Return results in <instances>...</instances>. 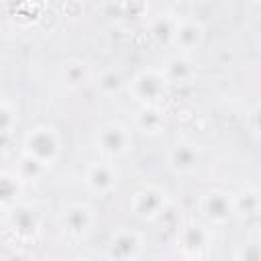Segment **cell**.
Wrapping results in <instances>:
<instances>
[{
	"label": "cell",
	"mask_w": 261,
	"mask_h": 261,
	"mask_svg": "<svg viewBox=\"0 0 261 261\" xmlns=\"http://www.w3.org/2000/svg\"><path fill=\"white\" fill-rule=\"evenodd\" d=\"M22 153L35 157L45 167H51L61 155V141L53 126H35L22 141Z\"/></svg>",
	"instance_id": "6da1fadb"
},
{
	"label": "cell",
	"mask_w": 261,
	"mask_h": 261,
	"mask_svg": "<svg viewBox=\"0 0 261 261\" xmlns=\"http://www.w3.org/2000/svg\"><path fill=\"white\" fill-rule=\"evenodd\" d=\"M128 94L133 96V100H137L139 104H161L167 96V80L163 77L161 69H141L139 73L133 75V80L126 84Z\"/></svg>",
	"instance_id": "7a4b0ae2"
},
{
	"label": "cell",
	"mask_w": 261,
	"mask_h": 261,
	"mask_svg": "<svg viewBox=\"0 0 261 261\" xmlns=\"http://www.w3.org/2000/svg\"><path fill=\"white\" fill-rule=\"evenodd\" d=\"M94 145L106 159H118L130 151L133 130L118 120L104 122L94 135Z\"/></svg>",
	"instance_id": "3957f363"
},
{
	"label": "cell",
	"mask_w": 261,
	"mask_h": 261,
	"mask_svg": "<svg viewBox=\"0 0 261 261\" xmlns=\"http://www.w3.org/2000/svg\"><path fill=\"white\" fill-rule=\"evenodd\" d=\"M169 206L167 194L155 184H143L130 196V210L141 220H157Z\"/></svg>",
	"instance_id": "277c9868"
},
{
	"label": "cell",
	"mask_w": 261,
	"mask_h": 261,
	"mask_svg": "<svg viewBox=\"0 0 261 261\" xmlns=\"http://www.w3.org/2000/svg\"><path fill=\"white\" fill-rule=\"evenodd\" d=\"M94 222H96V214H94V208L90 204H84V202H73V204H67L61 214H59V224H61V230L69 237V239H84L92 228H94Z\"/></svg>",
	"instance_id": "5b68a950"
},
{
	"label": "cell",
	"mask_w": 261,
	"mask_h": 261,
	"mask_svg": "<svg viewBox=\"0 0 261 261\" xmlns=\"http://www.w3.org/2000/svg\"><path fill=\"white\" fill-rule=\"evenodd\" d=\"M177 247L184 257L200 259L208 255L212 247V232L198 222H186L177 230Z\"/></svg>",
	"instance_id": "8992f818"
},
{
	"label": "cell",
	"mask_w": 261,
	"mask_h": 261,
	"mask_svg": "<svg viewBox=\"0 0 261 261\" xmlns=\"http://www.w3.org/2000/svg\"><path fill=\"white\" fill-rule=\"evenodd\" d=\"M143 247H145V239L139 230L118 228L106 245V257L108 259H120V261L137 259V257H141Z\"/></svg>",
	"instance_id": "52a82bcc"
},
{
	"label": "cell",
	"mask_w": 261,
	"mask_h": 261,
	"mask_svg": "<svg viewBox=\"0 0 261 261\" xmlns=\"http://www.w3.org/2000/svg\"><path fill=\"white\" fill-rule=\"evenodd\" d=\"M116 181H118V171L110 161L92 163L84 173L86 188L98 196H108L116 188Z\"/></svg>",
	"instance_id": "ba28073f"
},
{
	"label": "cell",
	"mask_w": 261,
	"mask_h": 261,
	"mask_svg": "<svg viewBox=\"0 0 261 261\" xmlns=\"http://www.w3.org/2000/svg\"><path fill=\"white\" fill-rule=\"evenodd\" d=\"M200 163L198 147L190 141H175L167 151V165L179 175L194 173Z\"/></svg>",
	"instance_id": "9c48e42d"
},
{
	"label": "cell",
	"mask_w": 261,
	"mask_h": 261,
	"mask_svg": "<svg viewBox=\"0 0 261 261\" xmlns=\"http://www.w3.org/2000/svg\"><path fill=\"white\" fill-rule=\"evenodd\" d=\"M200 212L204 214V218L212 224H224L230 216H232V204H230V196L218 190L206 192L200 198Z\"/></svg>",
	"instance_id": "30bf717a"
},
{
	"label": "cell",
	"mask_w": 261,
	"mask_h": 261,
	"mask_svg": "<svg viewBox=\"0 0 261 261\" xmlns=\"http://www.w3.org/2000/svg\"><path fill=\"white\" fill-rule=\"evenodd\" d=\"M196 61L188 55V53H175L171 55L163 67H161V73L163 77L167 80L169 86H184V84H190L194 77H196Z\"/></svg>",
	"instance_id": "8fae6325"
},
{
	"label": "cell",
	"mask_w": 261,
	"mask_h": 261,
	"mask_svg": "<svg viewBox=\"0 0 261 261\" xmlns=\"http://www.w3.org/2000/svg\"><path fill=\"white\" fill-rule=\"evenodd\" d=\"M8 224L10 228L16 232V237L20 239H31L39 232V216L37 212L31 208V206H20V204H14L10 206V212H8Z\"/></svg>",
	"instance_id": "7c38bea8"
},
{
	"label": "cell",
	"mask_w": 261,
	"mask_h": 261,
	"mask_svg": "<svg viewBox=\"0 0 261 261\" xmlns=\"http://www.w3.org/2000/svg\"><path fill=\"white\" fill-rule=\"evenodd\" d=\"M204 41V27L198 20H177L171 45L179 49V53H190L192 49L200 47Z\"/></svg>",
	"instance_id": "4fadbf2b"
},
{
	"label": "cell",
	"mask_w": 261,
	"mask_h": 261,
	"mask_svg": "<svg viewBox=\"0 0 261 261\" xmlns=\"http://www.w3.org/2000/svg\"><path fill=\"white\" fill-rule=\"evenodd\" d=\"M230 204H232V214L239 216L245 222L255 224L259 220V190L257 188H243L241 192H237L234 196H230Z\"/></svg>",
	"instance_id": "5bb4252c"
},
{
	"label": "cell",
	"mask_w": 261,
	"mask_h": 261,
	"mask_svg": "<svg viewBox=\"0 0 261 261\" xmlns=\"http://www.w3.org/2000/svg\"><path fill=\"white\" fill-rule=\"evenodd\" d=\"M135 128L143 135H159L165 128V112L159 104H141L135 114Z\"/></svg>",
	"instance_id": "9a60e30c"
},
{
	"label": "cell",
	"mask_w": 261,
	"mask_h": 261,
	"mask_svg": "<svg viewBox=\"0 0 261 261\" xmlns=\"http://www.w3.org/2000/svg\"><path fill=\"white\" fill-rule=\"evenodd\" d=\"M90 77H92V71H90L88 63L82 61V59H77V57H71V59H67L61 65V82L69 90L84 88L90 82Z\"/></svg>",
	"instance_id": "2e32d148"
},
{
	"label": "cell",
	"mask_w": 261,
	"mask_h": 261,
	"mask_svg": "<svg viewBox=\"0 0 261 261\" xmlns=\"http://www.w3.org/2000/svg\"><path fill=\"white\" fill-rule=\"evenodd\" d=\"M124 86H126V80L120 73V69H116V67H106L96 77V88L102 96H114V94L122 92Z\"/></svg>",
	"instance_id": "e0dca14e"
},
{
	"label": "cell",
	"mask_w": 261,
	"mask_h": 261,
	"mask_svg": "<svg viewBox=\"0 0 261 261\" xmlns=\"http://www.w3.org/2000/svg\"><path fill=\"white\" fill-rule=\"evenodd\" d=\"M45 169H47V167H45L41 161H37L35 157L22 153V155L18 157V161H16L14 175H16L22 184H24V181H39V179L43 177Z\"/></svg>",
	"instance_id": "ac0fdd59"
},
{
	"label": "cell",
	"mask_w": 261,
	"mask_h": 261,
	"mask_svg": "<svg viewBox=\"0 0 261 261\" xmlns=\"http://www.w3.org/2000/svg\"><path fill=\"white\" fill-rule=\"evenodd\" d=\"M22 181L14 173H0V206L8 208L16 204Z\"/></svg>",
	"instance_id": "d6986e66"
},
{
	"label": "cell",
	"mask_w": 261,
	"mask_h": 261,
	"mask_svg": "<svg viewBox=\"0 0 261 261\" xmlns=\"http://www.w3.org/2000/svg\"><path fill=\"white\" fill-rule=\"evenodd\" d=\"M175 24H177V18H171L169 14H161L151 22V37L157 43H171Z\"/></svg>",
	"instance_id": "ffe728a7"
},
{
	"label": "cell",
	"mask_w": 261,
	"mask_h": 261,
	"mask_svg": "<svg viewBox=\"0 0 261 261\" xmlns=\"http://www.w3.org/2000/svg\"><path fill=\"white\" fill-rule=\"evenodd\" d=\"M14 126H16V112H14V108L0 100V135L12 133Z\"/></svg>",
	"instance_id": "44dd1931"
},
{
	"label": "cell",
	"mask_w": 261,
	"mask_h": 261,
	"mask_svg": "<svg viewBox=\"0 0 261 261\" xmlns=\"http://www.w3.org/2000/svg\"><path fill=\"white\" fill-rule=\"evenodd\" d=\"M181 2H188V4H196V2H202V0H181Z\"/></svg>",
	"instance_id": "7402d4cb"
},
{
	"label": "cell",
	"mask_w": 261,
	"mask_h": 261,
	"mask_svg": "<svg viewBox=\"0 0 261 261\" xmlns=\"http://www.w3.org/2000/svg\"><path fill=\"white\" fill-rule=\"evenodd\" d=\"M2 212H4V208H2V206H0V216H2Z\"/></svg>",
	"instance_id": "603a6c76"
}]
</instances>
